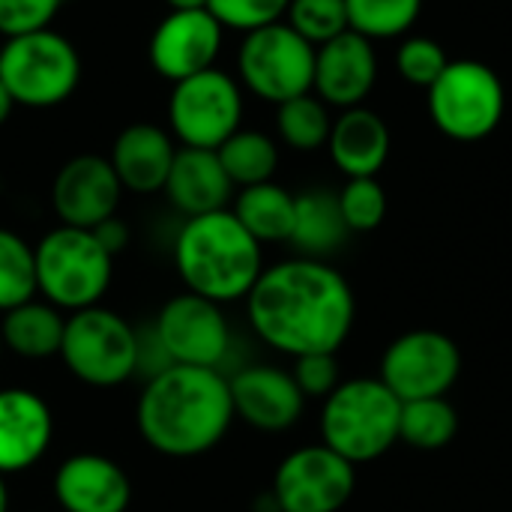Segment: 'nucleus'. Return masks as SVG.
Here are the masks:
<instances>
[{
	"label": "nucleus",
	"mask_w": 512,
	"mask_h": 512,
	"mask_svg": "<svg viewBox=\"0 0 512 512\" xmlns=\"http://www.w3.org/2000/svg\"><path fill=\"white\" fill-rule=\"evenodd\" d=\"M54 417L48 402L24 387L0 390V474L33 468L51 447Z\"/></svg>",
	"instance_id": "6ab92c4d"
},
{
	"label": "nucleus",
	"mask_w": 512,
	"mask_h": 512,
	"mask_svg": "<svg viewBox=\"0 0 512 512\" xmlns=\"http://www.w3.org/2000/svg\"><path fill=\"white\" fill-rule=\"evenodd\" d=\"M402 402L381 378L342 381L321 408V444L348 459L369 465L399 444Z\"/></svg>",
	"instance_id": "20e7f679"
},
{
	"label": "nucleus",
	"mask_w": 512,
	"mask_h": 512,
	"mask_svg": "<svg viewBox=\"0 0 512 512\" xmlns=\"http://www.w3.org/2000/svg\"><path fill=\"white\" fill-rule=\"evenodd\" d=\"M288 3L291 0H207V9L225 30L252 33L258 27L285 21Z\"/></svg>",
	"instance_id": "72a5a7b5"
},
{
	"label": "nucleus",
	"mask_w": 512,
	"mask_h": 512,
	"mask_svg": "<svg viewBox=\"0 0 512 512\" xmlns=\"http://www.w3.org/2000/svg\"><path fill=\"white\" fill-rule=\"evenodd\" d=\"M66 318L48 300H27L0 318L3 351H12L24 360H45L60 354Z\"/></svg>",
	"instance_id": "5701e85b"
},
{
	"label": "nucleus",
	"mask_w": 512,
	"mask_h": 512,
	"mask_svg": "<svg viewBox=\"0 0 512 512\" xmlns=\"http://www.w3.org/2000/svg\"><path fill=\"white\" fill-rule=\"evenodd\" d=\"M348 225L339 210V198L327 189H312L297 195V210H294V231H291V246L303 258H318L324 261L342 243L348 240Z\"/></svg>",
	"instance_id": "b1692460"
},
{
	"label": "nucleus",
	"mask_w": 512,
	"mask_h": 512,
	"mask_svg": "<svg viewBox=\"0 0 512 512\" xmlns=\"http://www.w3.org/2000/svg\"><path fill=\"white\" fill-rule=\"evenodd\" d=\"M0 45H3V36H0Z\"/></svg>",
	"instance_id": "79ce46f5"
},
{
	"label": "nucleus",
	"mask_w": 512,
	"mask_h": 512,
	"mask_svg": "<svg viewBox=\"0 0 512 512\" xmlns=\"http://www.w3.org/2000/svg\"><path fill=\"white\" fill-rule=\"evenodd\" d=\"M12 108H15V102H12V96H9V90L3 87V81H0V126L9 120V114H12Z\"/></svg>",
	"instance_id": "58836bf2"
},
{
	"label": "nucleus",
	"mask_w": 512,
	"mask_h": 512,
	"mask_svg": "<svg viewBox=\"0 0 512 512\" xmlns=\"http://www.w3.org/2000/svg\"><path fill=\"white\" fill-rule=\"evenodd\" d=\"M36 291L57 309L99 306L111 288L114 258L87 228L57 225L36 246Z\"/></svg>",
	"instance_id": "39448f33"
},
{
	"label": "nucleus",
	"mask_w": 512,
	"mask_h": 512,
	"mask_svg": "<svg viewBox=\"0 0 512 512\" xmlns=\"http://www.w3.org/2000/svg\"><path fill=\"white\" fill-rule=\"evenodd\" d=\"M174 156H177V147H174L171 132L153 123H132L114 138L108 162L123 192L153 195L165 189Z\"/></svg>",
	"instance_id": "aec40b11"
},
{
	"label": "nucleus",
	"mask_w": 512,
	"mask_h": 512,
	"mask_svg": "<svg viewBox=\"0 0 512 512\" xmlns=\"http://www.w3.org/2000/svg\"><path fill=\"white\" fill-rule=\"evenodd\" d=\"M348 27L372 42L405 36L423 12V0H345Z\"/></svg>",
	"instance_id": "c85d7f7f"
},
{
	"label": "nucleus",
	"mask_w": 512,
	"mask_h": 512,
	"mask_svg": "<svg viewBox=\"0 0 512 512\" xmlns=\"http://www.w3.org/2000/svg\"><path fill=\"white\" fill-rule=\"evenodd\" d=\"M174 267L186 291L219 306L246 300L264 273V246L231 210L192 216L174 240Z\"/></svg>",
	"instance_id": "7ed1b4c3"
},
{
	"label": "nucleus",
	"mask_w": 512,
	"mask_h": 512,
	"mask_svg": "<svg viewBox=\"0 0 512 512\" xmlns=\"http://www.w3.org/2000/svg\"><path fill=\"white\" fill-rule=\"evenodd\" d=\"M285 24L315 48L351 30L345 0H291L285 12Z\"/></svg>",
	"instance_id": "7c9ffc66"
},
{
	"label": "nucleus",
	"mask_w": 512,
	"mask_h": 512,
	"mask_svg": "<svg viewBox=\"0 0 512 512\" xmlns=\"http://www.w3.org/2000/svg\"><path fill=\"white\" fill-rule=\"evenodd\" d=\"M63 0H0V36H24L51 27Z\"/></svg>",
	"instance_id": "f704fd0d"
},
{
	"label": "nucleus",
	"mask_w": 512,
	"mask_h": 512,
	"mask_svg": "<svg viewBox=\"0 0 512 512\" xmlns=\"http://www.w3.org/2000/svg\"><path fill=\"white\" fill-rule=\"evenodd\" d=\"M0 512H9V489H6V477L0 474Z\"/></svg>",
	"instance_id": "ea45409f"
},
{
	"label": "nucleus",
	"mask_w": 512,
	"mask_h": 512,
	"mask_svg": "<svg viewBox=\"0 0 512 512\" xmlns=\"http://www.w3.org/2000/svg\"><path fill=\"white\" fill-rule=\"evenodd\" d=\"M153 342L168 366L219 369L231 351V327L219 303L183 291L159 309Z\"/></svg>",
	"instance_id": "f8f14e48"
},
{
	"label": "nucleus",
	"mask_w": 512,
	"mask_h": 512,
	"mask_svg": "<svg viewBox=\"0 0 512 512\" xmlns=\"http://www.w3.org/2000/svg\"><path fill=\"white\" fill-rule=\"evenodd\" d=\"M429 117L450 141L474 144L489 138L507 111L498 72L483 60H450L426 93Z\"/></svg>",
	"instance_id": "6e6552de"
},
{
	"label": "nucleus",
	"mask_w": 512,
	"mask_h": 512,
	"mask_svg": "<svg viewBox=\"0 0 512 512\" xmlns=\"http://www.w3.org/2000/svg\"><path fill=\"white\" fill-rule=\"evenodd\" d=\"M0 81L15 105L54 108L66 102L81 81L78 48L51 27L3 39Z\"/></svg>",
	"instance_id": "423d86ee"
},
{
	"label": "nucleus",
	"mask_w": 512,
	"mask_h": 512,
	"mask_svg": "<svg viewBox=\"0 0 512 512\" xmlns=\"http://www.w3.org/2000/svg\"><path fill=\"white\" fill-rule=\"evenodd\" d=\"M336 198L351 234L375 231L387 216V192L378 177H351L342 192H336Z\"/></svg>",
	"instance_id": "2f4dec72"
},
{
	"label": "nucleus",
	"mask_w": 512,
	"mask_h": 512,
	"mask_svg": "<svg viewBox=\"0 0 512 512\" xmlns=\"http://www.w3.org/2000/svg\"><path fill=\"white\" fill-rule=\"evenodd\" d=\"M162 192L186 219H192V216L228 210L234 183L228 180L216 150L180 147Z\"/></svg>",
	"instance_id": "412c9836"
},
{
	"label": "nucleus",
	"mask_w": 512,
	"mask_h": 512,
	"mask_svg": "<svg viewBox=\"0 0 512 512\" xmlns=\"http://www.w3.org/2000/svg\"><path fill=\"white\" fill-rule=\"evenodd\" d=\"M378 81L375 42L345 30L342 36L315 48L312 93L330 108H357L369 99Z\"/></svg>",
	"instance_id": "dca6fc26"
},
{
	"label": "nucleus",
	"mask_w": 512,
	"mask_h": 512,
	"mask_svg": "<svg viewBox=\"0 0 512 512\" xmlns=\"http://www.w3.org/2000/svg\"><path fill=\"white\" fill-rule=\"evenodd\" d=\"M0 354H3V339H0Z\"/></svg>",
	"instance_id": "a19ab883"
},
{
	"label": "nucleus",
	"mask_w": 512,
	"mask_h": 512,
	"mask_svg": "<svg viewBox=\"0 0 512 512\" xmlns=\"http://www.w3.org/2000/svg\"><path fill=\"white\" fill-rule=\"evenodd\" d=\"M135 423L147 447L171 459L210 453L234 423L231 384L219 369L165 366L150 375Z\"/></svg>",
	"instance_id": "f03ea898"
},
{
	"label": "nucleus",
	"mask_w": 512,
	"mask_h": 512,
	"mask_svg": "<svg viewBox=\"0 0 512 512\" xmlns=\"http://www.w3.org/2000/svg\"><path fill=\"white\" fill-rule=\"evenodd\" d=\"M171 12H192V9H207V0H165Z\"/></svg>",
	"instance_id": "4c0bfd02"
},
{
	"label": "nucleus",
	"mask_w": 512,
	"mask_h": 512,
	"mask_svg": "<svg viewBox=\"0 0 512 512\" xmlns=\"http://www.w3.org/2000/svg\"><path fill=\"white\" fill-rule=\"evenodd\" d=\"M327 150L333 165L351 177H378L390 156V129L384 117L366 105L345 108L333 117V129L327 138Z\"/></svg>",
	"instance_id": "4be33fe9"
},
{
	"label": "nucleus",
	"mask_w": 512,
	"mask_h": 512,
	"mask_svg": "<svg viewBox=\"0 0 512 512\" xmlns=\"http://www.w3.org/2000/svg\"><path fill=\"white\" fill-rule=\"evenodd\" d=\"M93 237L102 243V249H105L111 258H117V255L129 246V228H126V222L117 219V216L99 222V225L93 228Z\"/></svg>",
	"instance_id": "e433bc0d"
},
{
	"label": "nucleus",
	"mask_w": 512,
	"mask_h": 512,
	"mask_svg": "<svg viewBox=\"0 0 512 512\" xmlns=\"http://www.w3.org/2000/svg\"><path fill=\"white\" fill-rule=\"evenodd\" d=\"M228 384L234 417L258 432H288L306 411V396L300 393L294 375L279 366H243L234 378H228Z\"/></svg>",
	"instance_id": "f3484780"
},
{
	"label": "nucleus",
	"mask_w": 512,
	"mask_h": 512,
	"mask_svg": "<svg viewBox=\"0 0 512 512\" xmlns=\"http://www.w3.org/2000/svg\"><path fill=\"white\" fill-rule=\"evenodd\" d=\"M462 375V351L441 330H408L381 357V381L399 402L447 396Z\"/></svg>",
	"instance_id": "9b49d317"
},
{
	"label": "nucleus",
	"mask_w": 512,
	"mask_h": 512,
	"mask_svg": "<svg viewBox=\"0 0 512 512\" xmlns=\"http://www.w3.org/2000/svg\"><path fill=\"white\" fill-rule=\"evenodd\" d=\"M54 498L63 512H126L132 483L114 459L75 453L54 471Z\"/></svg>",
	"instance_id": "a211bd4d"
},
{
	"label": "nucleus",
	"mask_w": 512,
	"mask_h": 512,
	"mask_svg": "<svg viewBox=\"0 0 512 512\" xmlns=\"http://www.w3.org/2000/svg\"><path fill=\"white\" fill-rule=\"evenodd\" d=\"M300 393L306 399H327L339 384V360L336 354H306V357H297L294 360V369H291Z\"/></svg>",
	"instance_id": "c9c22d12"
},
{
	"label": "nucleus",
	"mask_w": 512,
	"mask_h": 512,
	"mask_svg": "<svg viewBox=\"0 0 512 512\" xmlns=\"http://www.w3.org/2000/svg\"><path fill=\"white\" fill-rule=\"evenodd\" d=\"M450 57L444 51V45L432 36H408L402 39L399 51H396V69L399 75L414 84V87H432L438 81V75L447 69Z\"/></svg>",
	"instance_id": "473e14b6"
},
{
	"label": "nucleus",
	"mask_w": 512,
	"mask_h": 512,
	"mask_svg": "<svg viewBox=\"0 0 512 512\" xmlns=\"http://www.w3.org/2000/svg\"><path fill=\"white\" fill-rule=\"evenodd\" d=\"M36 252L33 246L9 231L0 228V315L36 300Z\"/></svg>",
	"instance_id": "c756f323"
},
{
	"label": "nucleus",
	"mask_w": 512,
	"mask_h": 512,
	"mask_svg": "<svg viewBox=\"0 0 512 512\" xmlns=\"http://www.w3.org/2000/svg\"><path fill=\"white\" fill-rule=\"evenodd\" d=\"M57 357L81 384L108 390L126 384L141 369V339L123 315L90 306L66 318Z\"/></svg>",
	"instance_id": "0eeeda50"
},
{
	"label": "nucleus",
	"mask_w": 512,
	"mask_h": 512,
	"mask_svg": "<svg viewBox=\"0 0 512 512\" xmlns=\"http://www.w3.org/2000/svg\"><path fill=\"white\" fill-rule=\"evenodd\" d=\"M246 315L255 336L279 354H336L354 330L357 297L333 264L297 255L264 267Z\"/></svg>",
	"instance_id": "f257e3e1"
},
{
	"label": "nucleus",
	"mask_w": 512,
	"mask_h": 512,
	"mask_svg": "<svg viewBox=\"0 0 512 512\" xmlns=\"http://www.w3.org/2000/svg\"><path fill=\"white\" fill-rule=\"evenodd\" d=\"M216 153H219V162H222L228 180L240 189L273 180V174L279 168L276 141L258 129H237Z\"/></svg>",
	"instance_id": "bb28decb"
},
{
	"label": "nucleus",
	"mask_w": 512,
	"mask_h": 512,
	"mask_svg": "<svg viewBox=\"0 0 512 512\" xmlns=\"http://www.w3.org/2000/svg\"><path fill=\"white\" fill-rule=\"evenodd\" d=\"M240 84L273 105L312 93L315 81V45H309L285 21L243 33L237 51Z\"/></svg>",
	"instance_id": "1a4fd4ad"
},
{
	"label": "nucleus",
	"mask_w": 512,
	"mask_h": 512,
	"mask_svg": "<svg viewBox=\"0 0 512 512\" xmlns=\"http://www.w3.org/2000/svg\"><path fill=\"white\" fill-rule=\"evenodd\" d=\"M243 120V90L222 69H204L174 84L168 96V123L174 141L198 150H219Z\"/></svg>",
	"instance_id": "9d476101"
},
{
	"label": "nucleus",
	"mask_w": 512,
	"mask_h": 512,
	"mask_svg": "<svg viewBox=\"0 0 512 512\" xmlns=\"http://www.w3.org/2000/svg\"><path fill=\"white\" fill-rule=\"evenodd\" d=\"M222 36L225 27L210 15V9L168 12L150 36V66L171 84L192 78L216 66Z\"/></svg>",
	"instance_id": "4468645a"
},
{
	"label": "nucleus",
	"mask_w": 512,
	"mask_h": 512,
	"mask_svg": "<svg viewBox=\"0 0 512 512\" xmlns=\"http://www.w3.org/2000/svg\"><path fill=\"white\" fill-rule=\"evenodd\" d=\"M294 210H297V195H291L285 186H279L273 180L240 189V195L234 198V207H231V213L240 219V225L261 246L291 240Z\"/></svg>",
	"instance_id": "393cba45"
},
{
	"label": "nucleus",
	"mask_w": 512,
	"mask_h": 512,
	"mask_svg": "<svg viewBox=\"0 0 512 512\" xmlns=\"http://www.w3.org/2000/svg\"><path fill=\"white\" fill-rule=\"evenodd\" d=\"M456 435H459V414L447 402V396L402 402L399 441L408 444L411 450L435 453V450L450 447Z\"/></svg>",
	"instance_id": "a878e982"
},
{
	"label": "nucleus",
	"mask_w": 512,
	"mask_h": 512,
	"mask_svg": "<svg viewBox=\"0 0 512 512\" xmlns=\"http://www.w3.org/2000/svg\"><path fill=\"white\" fill-rule=\"evenodd\" d=\"M357 489V465L324 444L288 453L273 474V501L279 512H339Z\"/></svg>",
	"instance_id": "ddd939ff"
},
{
	"label": "nucleus",
	"mask_w": 512,
	"mask_h": 512,
	"mask_svg": "<svg viewBox=\"0 0 512 512\" xmlns=\"http://www.w3.org/2000/svg\"><path fill=\"white\" fill-rule=\"evenodd\" d=\"M276 129L279 138L300 153H312L327 147L330 129H333V117H330V105H324L315 93H303L297 99H288L282 105H276Z\"/></svg>",
	"instance_id": "cd10ccee"
},
{
	"label": "nucleus",
	"mask_w": 512,
	"mask_h": 512,
	"mask_svg": "<svg viewBox=\"0 0 512 512\" xmlns=\"http://www.w3.org/2000/svg\"><path fill=\"white\" fill-rule=\"evenodd\" d=\"M123 186L108 162V156L84 153L69 159L51 186V207L60 225L93 231L99 222L117 216Z\"/></svg>",
	"instance_id": "2eb2a0df"
}]
</instances>
